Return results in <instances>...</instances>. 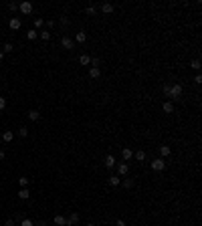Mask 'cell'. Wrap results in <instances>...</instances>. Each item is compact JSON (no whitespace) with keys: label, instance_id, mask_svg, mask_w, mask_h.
Listing matches in <instances>:
<instances>
[{"label":"cell","instance_id":"cell-15","mask_svg":"<svg viewBox=\"0 0 202 226\" xmlns=\"http://www.w3.org/2000/svg\"><path fill=\"white\" fill-rule=\"evenodd\" d=\"M26 115H29V119H30V121H39V119H41V113H39L37 109H30L29 113H26Z\"/></svg>","mask_w":202,"mask_h":226},{"label":"cell","instance_id":"cell-19","mask_svg":"<svg viewBox=\"0 0 202 226\" xmlns=\"http://www.w3.org/2000/svg\"><path fill=\"white\" fill-rule=\"evenodd\" d=\"M134 158L138 159V162H146V151H142V149H138V151H134Z\"/></svg>","mask_w":202,"mask_h":226},{"label":"cell","instance_id":"cell-4","mask_svg":"<svg viewBox=\"0 0 202 226\" xmlns=\"http://www.w3.org/2000/svg\"><path fill=\"white\" fill-rule=\"evenodd\" d=\"M8 26H10V30H18L20 26H22V20H20L18 16H12V18L8 20Z\"/></svg>","mask_w":202,"mask_h":226},{"label":"cell","instance_id":"cell-8","mask_svg":"<svg viewBox=\"0 0 202 226\" xmlns=\"http://www.w3.org/2000/svg\"><path fill=\"white\" fill-rule=\"evenodd\" d=\"M77 222H79V214H77V212H71L69 218H67V226H75Z\"/></svg>","mask_w":202,"mask_h":226},{"label":"cell","instance_id":"cell-39","mask_svg":"<svg viewBox=\"0 0 202 226\" xmlns=\"http://www.w3.org/2000/svg\"><path fill=\"white\" fill-rule=\"evenodd\" d=\"M16 222H14V218H8V220H6V224L4 226H14Z\"/></svg>","mask_w":202,"mask_h":226},{"label":"cell","instance_id":"cell-43","mask_svg":"<svg viewBox=\"0 0 202 226\" xmlns=\"http://www.w3.org/2000/svg\"><path fill=\"white\" fill-rule=\"evenodd\" d=\"M0 119H2V115H0Z\"/></svg>","mask_w":202,"mask_h":226},{"label":"cell","instance_id":"cell-34","mask_svg":"<svg viewBox=\"0 0 202 226\" xmlns=\"http://www.w3.org/2000/svg\"><path fill=\"white\" fill-rule=\"evenodd\" d=\"M43 24H45V20H43V18H34V26H37V29H41Z\"/></svg>","mask_w":202,"mask_h":226},{"label":"cell","instance_id":"cell-29","mask_svg":"<svg viewBox=\"0 0 202 226\" xmlns=\"http://www.w3.org/2000/svg\"><path fill=\"white\" fill-rule=\"evenodd\" d=\"M170 87H172V85H170V83H166V85L162 87V93H164V95H166V97H170Z\"/></svg>","mask_w":202,"mask_h":226},{"label":"cell","instance_id":"cell-25","mask_svg":"<svg viewBox=\"0 0 202 226\" xmlns=\"http://www.w3.org/2000/svg\"><path fill=\"white\" fill-rule=\"evenodd\" d=\"M18 135H20V137H26V135H29V127H26V125H20V127H18Z\"/></svg>","mask_w":202,"mask_h":226},{"label":"cell","instance_id":"cell-14","mask_svg":"<svg viewBox=\"0 0 202 226\" xmlns=\"http://www.w3.org/2000/svg\"><path fill=\"white\" fill-rule=\"evenodd\" d=\"M170 154H172L170 145H160V155H162V159H164V158H168Z\"/></svg>","mask_w":202,"mask_h":226},{"label":"cell","instance_id":"cell-28","mask_svg":"<svg viewBox=\"0 0 202 226\" xmlns=\"http://www.w3.org/2000/svg\"><path fill=\"white\" fill-rule=\"evenodd\" d=\"M190 67H192L194 71H200V61H198V59H194V61H190Z\"/></svg>","mask_w":202,"mask_h":226},{"label":"cell","instance_id":"cell-9","mask_svg":"<svg viewBox=\"0 0 202 226\" xmlns=\"http://www.w3.org/2000/svg\"><path fill=\"white\" fill-rule=\"evenodd\" d=\"M113 10H115V6L109 4V2H103V4H101V12H103V14H111Z\"/></svg>","mask_w":202,"mask_h":226},{"label":"cell","instance_id":"cell-41","mask_svg":"<svg viewBox=\"0 0 202 226\" xmlns=\"http://www.w3.org/2000/svg\"><path fill=\"white\" fill-rule=\"evenodd\" d=\"M2 59H4V53H2V51H0V61H2Z\"/></svg>","mask_w":202,"mask_h":226},{"label":"cell","instance_id":"cell-33","mask_svg":"<svg viewBox=\"0 0 202 226\" xmlns=\"http://www.w3.org/2000/svg\"><path fill=\"white\" fill-rule=\"evenodd\" d=\"M18 184L22 188H26V186H29V178H24V176H22V178H18Z\"/></svg>","mask_w":202,"mask_h":226},{"label":"cell","instance_id":"cell-32","mask_svg":"<svg viewBox=\"0 0 202 226\" xmlns=\"http://www.w3.org/2000/svg\"><path fill=\"white\" fill-rule=\"evenodd\" d=\"M8 10L12 12V14H14L16 10H18V4H16V2H10V4H8Z\"/></svg>","mask_w":202,"mask_h":226},{"label":"cell","instance_id":"cell-36","mask_svg":"<svg viewBox=\"0 0 202 226\" xmlns=\"http://www.w3.org/2000/svg\"><path fill=\"white\" fill-rule=\"evenodd\" d=\"M4 107H6V99H4V97H0V111L4 109Z\"/></svg>","mask_w":202,"mask_h":226},{"label":"cell","instance_id":"cell-42","mask_svg":"<svg viewBox=\"0 0 202 226\" xmlns=\"http://www.w3.org/2000/svg\"><path fill=\"white\" fill-rule=\"evenodd\" d=\"M87 226H95V224H87Z\"/></svg>","mask_w":202,"mask_h":226},{"label":"cell","instance_id":"cell-27","mask_svg":"<svg viewBox=\"0 0 202 226\" xmlns=\"http://www.w3.org/2000/svg\"><path fill=\"white\" fill-rule=\"evenodd\" d=\"M85 12H87L89 16H95V12H97V6H95V4H93V6H87V10H85Z\"/></svg>","mask_w":202,"mask_h":226},{"label":"cell","instance_id":"cell-30","mask_svg":"<svg viewBox=\"0 0 202 226\" xmlns=\"http://www.w3.org/2000/svg\"><path fill=\"white\" fill-rule=\"evenodd\" d=\"M101 65V59L99 57H91V67H99Z\"/></svg>","mask_w":202,"mask_h":226},{"label":"cell","instance_id":"cell-21","mask_svg":"<svg viewBox=\"0 0 202 226\" xmlns=\"http://www.w3.org/2000/svg\"><path fill=\"white\" fill-rule=\"evenodd\" d=\"M26 39H29V40H34V39H39V30H37V29L29 30V33H26Z\"/></svg>","mask_w":202,"mask_h":226},{"label":"cell","instance_id":"cell-16","mask_svg":"<svg viewBox=\"0 0 202 226\" xmlns=\"http://www.w3.org/2000/svg\"><path fill=\"white\" fill-rule=\"evenodd\" d=\"M119 184H121V178H119V176H117V174H115V176H111V178H109V186L117 188V186H119Z\"/></svg>","mask_w":202,"mask_h":226},{"label":"cell","instance_id":"cell-22","mask_svg":"<svg viewBox=\"0 0 202 226\" xmlns=\"http://www.w3.org/2000/svg\"><path fill=\"white\" fill-rule=\"evenodd\" d=\"M79 65H91V57L89 55H81L79 57Z\"/></svg>","mask_w":202,"mask_h":226},{"label":"cell","instance_id":"cell-31","mask_svg":"<svg viewBox=\"0 0 202 226\" xmlns=\"http://www.w3.org/2000/svg\"><path fill=\"white\" fill-rule=\"evenodd\" d=\"M20 226H34V222L30 218H24V220H20Z\"/></svg>","mask_w":202,"mask_h":226},{"label":"cell","instance_id":"cell-23","mask_svg":"<svg viewBox=\"0 0 202 226\" xmlns=\"http://www.w3.org/2000/svg\"><path fill=\"white\" fill-rule=\"evenodd\" d=\"M0 51H2V53H4V55H8V53H12V51H14V47H12V43H6L4 47L0 48Z\"/></svg>","mask_w":202,"mask_h":226},{"label":"cell","instance_id":"cell-38","mask_svg":"<svg viewBox=\"0 0 202 226\" xmlns=\"http://www.w3.org/2000/svg\"><path fill=\"white\" fill-rule=\"evenodd\" d=\"M61 24H63V26H67V24H69V18H67V16H61Z\"/></svg>","mask_w":202,"mask_h":226},{"label":"cell","instance_id":"cell-24","mask_svg":"<svg viewBox=\"0 0 202 226\" xmlns=\"http://www.w3.org/2000/svg\"><path fill=\"white\" fill-rule=\"evenodd\" d=\"M121 186L130 190V188H134V180H131V178H125V180H121Z\"/></svg>","mask_w":202,"mask_h":226},{"label":"cell","instance_id":"cell-13","mask_svg":"<svg viewBox=\"0 0 202 226\" xmlns=\"http://www.w3.org/2000/svg\"><path fill=\"white\" fill-rule=\"evenodd\" d=\"M89 77H91V79H99L101 77V69L99 67H91V69H89Z\"/></svg>","mask_w":202,"mask_h":226},{"label":"cell","instance_id":"cell-18","mask_svg":"<svg viewBox=\"0 0 202 226\" xmlns=\"http://www.w3.org/2000/svg\"><path fill=\"white\" fill-rule=\"evenodd\" d=\"M18 198H20V200H29V198H30V192H29V188H22V190H20V192H18Z\"/></svg>","mask_w":202,"mask_h":226},{"label":"cell","instance_id":"cell-10","mask_svg":"<svg viewBox=\"0 0 202 226\" xmlns=\"http://www.w3.org/2000/svg\"><path fill=\"white\" fill-rule=\"evenodd\" d=\"M53 222H55L57 226H67V218L63 216V214H57V216L53 218Z\"/></svg>","mask_w":202,"mask_h":226},{"label":"cell","instance_id":"cell-6","mask_svg":"<svg viewBox=\"0 0 202 226\" xmlns=\"http://www.w3.org/2000/svg\"><path fill=\"white\" fill-rule=\"evenodd\" d=\"M18 10L22 12V14H30V12H33V4H30L29 0H26V2H20V4H18Z\"/></svg>","mask_w":202,"mask_h":226},{"label":"cell","instance_id":"cell-37","mask_svg":"<svg viewBox=\"0 0 202 226\" xmlns=\"http://www.w3.org/2000/svg\"><path fill=\"white\" fill-rule=\"evenodd\" d=\"M115 226H125V220H123V218H117V220H115Z\"/></svg>","mask_w":202,"mask_h":226},{"label":"cell","instance_id":"cell-40","mask_svg":"<svg viewBox=\"0 0 202 226\" xmlns=\"http://www.w3.org/2000/svg\"><path fill=\"white\" fill-rule=\"evenodd\" d=\"M6 158V154H4V151H2V149H0V162H2V159H4Z\"/></svg>","mask_w":202,"mask_h":226},{"label":"cell","instance_id":"cell-2","mask_svg":"<svg viewBox=\"0 0 202 226\" xmlns=\"http://www.w3.org/2000/svg\"><path fill=\"white\" fill-rule=\"evenodd\" d=\"M150 166H152V170H154V172H164V168H166V162H164L162 158H160V159L156 158V159H154V162H152Z\"/></svg>","mask_w":202,"mask_h":226},{"label":"cell","instance_id":"cell-35","mask_svg":"<svg viewBox=\"0 0 202 226\" xmlns=\"http://www.w3.org/2000/svg\"><path fill=\"white\" fill-rule=\"evenodd\" d=\"M194 83H196V85H200V83H202V75H200V73H196V77H194Z\"/></svg>","mask_w":202,"mask_h":226},{"label":"cell","instance_id":"cell-3","mask_svg":"<svg viewBox=\"0 0 202 226\" xmlns=\"http://www.w3.org/2000/svg\"><path fill=\"white\" fill-rule=\"evenodd\" d=\"M127 172H130V164H127V162H119V164H117V176H127Z\"/></svg>","mask_w":202,"mask_h":226},{"label":"cell","instance_id":"cell-7","mask_svg":"<svg viewBox=\"0 0 202 226\" xmlns=\"http://www.w3.org/2000/svg\"><path fill=\"white\" fill-rule=\"evenodd\" d=\"M61 47H63V48H67V51H71V48L75 47V40L69 39V36H63V39H61Z\"/></svg>","mask_w":202,"mask_h":226},{"label":"cell","instance_id":"cell-12","mask_svg":"<svg viewBox=\"0 0 202 226\" xmlns=\"http://www.w3.org/2000/svg\"><path fill=\"white\" fill-rule=\"evenodd\" d=\"M87 40V33H83V30H79L77 34H75V43H79V44H83Z\"/></svg>","mask_w":202,"mask_h":226},{"label":"cell","instance_id":"cell-5","mask_svg":"<svg viewBox=\"0 0 202 226\" xmlns=\"http://www.w3.org/2000/svg\"><path fill=\"white\" fill-rule=\"evenodd\" d=\"M103 166H105V168L107 170H111V168H115V166H117V159L115 158H113V155H105V159H103Z\"/></svg>","mask_w":202,"mask_h":226},{"label":"cell","instance_id":"cell-20","mask_svg":"<svg viewBox=\"0 0 202 226\" xmlns=\"http://www.w3.org/2000/svg\"><path fill=\"white\" fill-rule=\"evenodd\" d=\"M162 107H164V111H166V113H174V101H166Z\"/></svg>","mask_w":202,"mask_h":226},{"label":"cell","instance_id":"cell-26","mask_svg":"<svg viewBox=\"0 0 202 226\" xmlns=\"http://www.w3.org/2000/svg\"><path fill=\"white\" fill-rule=\"evenodd\" d=\"M39 39L49 40V39H51V33H49V30H41V33H39Z\"/></svg>","mask_w":202,"mask_h":226},{"label":"cell","instance_id":"cell-1","mask_svg":"<svg viewBox=\"0 0 202 226\" xmlns=\"http://www.w3.org/2000/svg\"><path fill=\"white\" fill-rule=\"evenodd\" d=\"M182 93H184V89H182V85H178V83H174V85L170 87V99H174V101H178L180 97H182Z\"/></svg>","mask_w":202,"mask_h":226},{"label":"cell","instance_id":"cell-17","mask_svg":"<svg viewBox=\"0 0 202 226\" xmlns=\"http://www.w3.org/2000/svg\"><path fill=\"white\" fill-rule=\"evenodd\" d=\"M2 140H4L6 141V144H10V141H12V140H14V133H12V131H4V133H2Z\"/></svg>","mask_w":202,"mask_h":226},{"label":"cell","instance_id":"cell-11","mask_svg":"<svg viewBox=\"0 0 202 226\" xmlns=\"http://www.w3.org/2000/svg\"><path fill=\"white\" fill-rule=\"evenodd\" d=\"M121 158H123V162H127V159L134 158V151H131L130 147H123V149H121Z\"/></svg>","mask_w":202,"mask_h":226}]
</instances>
